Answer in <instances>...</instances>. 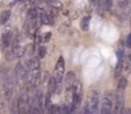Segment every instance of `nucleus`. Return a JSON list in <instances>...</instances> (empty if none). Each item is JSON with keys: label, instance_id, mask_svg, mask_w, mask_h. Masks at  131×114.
<instances>
[{"label": "nucleus", "instance_id": "nucleus-15", "mask_svg": "<svg viewBox=\"0 0 131 114\" xmlns=\"http://www.w3.org/2000/svg\"><path fill=\"white\" fill-rule=\"evenodd\" d=\"M127 4H129V0H117V5H118V8H121V9L126 8Z\"/></svg>", "mask_w": 131, "mask_h": 114}, {"label": "nucleus", "instance_id": "nucleus-11", "mask_svg": "<svg viewBox=\"0 0 131 114\" xmlns=\"http://www.w3.org/2000/svg\"><path fill=\"white\" fill-rule=\"evenodd\" d=\"M102 5L104 6L106 11H111L113 6V0H102Z\"/></svg>", "mask_w": 131, "mask_h": 114}, {"label": "nucleus", "instance_id": "nucleus-6", "mask_svg": "<svg viewBox=\"0 0 131 114\" xmlns=\"http://www.w3.org/2000/svg\"><path fill=\"white\" fill-rule=\"evenodd\" d=\"M77 81V76L73 71H69L66 75H64V82H65V87L66 89H71L74 82Z\"/></svg>", "mask_w": 131, "mask_h": 114}, {"label": "nucleus", "instance_id": "nucleus-12", "mask_svg": "<svg viewBox=\"0 0 131 114\" xmlns=\"http://www.w3.org/2000/svg\"><path fill=\"white\" fill-rule=\"evenodd\" d=\"M124 67H125V71L127 74H131V53L127 56L126 61H124Z\"/></svg>", "mask_w": 131, "mask_h": 114}, {"label": "nucleus", "instance_id": "nucleus-1", "mask_svg": "<svg viewBox=\"0 0 131 114\" xmlns=\"http://www.w3.org/2000/svg\"><path fill=\"white\" fill-rule=\"evenodd\" d=\"M64 74H65V61H64V57L60 56L57 58V62H56V66H55V71H53V79L56 81V85L57 84H61V81L64 80Z\"/></svg>", "mask_w": 131, "mask_h": 114}, {"label": "nucleus", "instance_id": "nucleus-3", "mask_svg": "<svg viewBox=\"0 0 131 114\" xmlns=\"http://www.w3.org/2000/svg\"><path fill=\"white\" fill-rule=\"evenodd\" d=\"M12 37H13V34H12V32H5V33H3V36H1V39H0V49L1 51H8L9 49V47H10V44H12Z\"/></svg>", "mask_w": 131, "mask_h": 114}, {"label": "nucleus", "instance_id": "nucleus-2", "mask_svg": "<svg viewBox=\"0 0 131 114\" xmlns=\"http://www.w3.org/2000/svg\"><path fill=\"white\" fill-rule=\"evenodd\" d=\"M88 109H89L90 114H98V110H99V93L97 90H93L89 95Z\"/></svg>", "mask_w": 131, "mask_h": 114}, {"label": "nucleus", "instance_id": "nucleus-9", "mask_svg": "<svg viewBox=\"0 0 131 114\" xmlns=\"http://www.w3.org/2000/svg\"><path fill=\"white\" fill-rule=\"evenodd\" d=\"M126 86H127V79L125 76H120L117 79V89L124 90V89H126Z\"/></svg>", "mask_w": 131, "mask_h": 114}, {"label": "nucleus", "instance_id": "nucleus-17", "mask_svg": "<svg viewBox=\"0 0 131 114\" xmlns=\"http://www.w3.org/2000/svg\"><path fill=\"white\" fill-rule=\"evenodd\" d=\"M126 46H127V47H131V33L127 36V39H126Z\"/></svg>", "mask_w": 131, "mask_h": 114}, {"label": "nucleus", "instance_id": "nucleus-8", "mask_svg": "<svg viewBox=\"0 0 131 114\" xmlns=\"http://www.w3.org/2000/svg\"><path fill=\"white\" fill-rule=\"evenodd\" d=\"M10 10H4V11H1V14H0V26H4V24H6L8 23V20L10 19Z\"/></svg>", "mask_w": 131, "mask_h": 114}, {"label": "nucleus", "instance_id": "nucleus-7", "mask_svg": "<svg viewBox=\"0 0 131 114\" xmlns=\"http://www.w3.org/2000/svg\"><path fill=\"white\" fill-rule=\"evenodd\" d=\"M55 91H56V81H55L53 76H50L47 80V93H50L52 95V94H55Z\"/></svg>", "mask_w": 131, "mask_h": 114}, {"label": "nucleus", "instance_id": "nucleus-13", "mask_svg": "<svg viewBox=\"0 0 131 114\" xmlns=\"http://www.w3.org/2000/svg\"><path fill=\"white\" fill-rule=\"evenodd\" d=\"M46 55H47V49H46V47H45V46H40L38 49H37V57L41 60V58L46 57Z\"/></svg>", "mask_w": 131, "mask_h": 114}, {"label": "nucleus", "instance_id": "nucleus-10", "mask_svg": "<svg viewBox=\"0 0 131 114\" xmlns=\"http://www.w3.org/2000/svg\"><path fill=\"white\" fill-rule=\"evenodd\" d=\"M89 23H90V17L89 15H87V17H84L83 19H82V29L84 31V32H87V31H89Z\"/></svg>", "mask_w": 131, "mask_h": 114}, {"label": "nucleus", "instance_id": "nucleus-14", "mask_svg": "<svg viewBox=\"0 0 131 114\" xmlns=\"http://www.w3.org/2000/svg\"><path fill=\"white\" fill-rule=\"evenodd\" d=\"M50 17H52L53 19L56 17H59V9L55 8V6H51V9H50Z\"/></svg>", "mask_w": 131, "mask_h": 114}, {"label": "nucleus", "instance_id": "nucleus-16", "mask_svg": "<svg viewBox=\"0 0 131 114\" xmlns=\"http://www.w3.org/2000/svg\"><path fill=\"white\" fill-rule=\"evenodd\" d=\"M51 32H46V33H43V36H42V38H41V41L42 42H48L50 41V38H51Z\"/></svg>", "mask_w": 131, "mask_h": 114}, {"label": "nucleus", "instance_id": "nucleus-5", "mask_svg": "<svg viewBox=\"0 0 131 114\" xmlns=\"http://www.w3.org/2000/svg\"><path fill=\"white\" fill-rule=\"evenodd\" d=\"M38 19L43 26H53V18L50 17V14H47L42 9H38Z\"/></svg>", "mask_w": 131, "mask_h": 114}, {"label": "nucleus", "instance_id": "nucleus-4", "mask_svg": "<svg viewBox=\"0 0 131 114\" xmlns=\"http://www.w3.org/2000/svg\"><path fill=\"white\" fill-rule=\"evenodd\" d=\"M28 80H29V84L32 86H38L40 82H41V71H40V69H31Z\"/></svg>", "mask_w": 131, "mask_h": 114}]
</instances>
